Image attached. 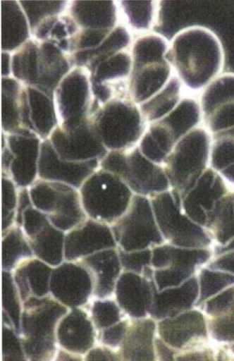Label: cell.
I'll return each instance as SVG.
<instances>
[{
    "label": "cell",
    "mask_w": 234,
    "mask_h": 361,
    "mask_svg": "<svg viewBox=\"0 0 234 361\" xmlns=\"http://www.w3.org/2000/svg\"><path fill=\"white\" fill-rule=\"evenodd\" d=\"M49 287L51 295L69 309L85 307L93 298L91 274L79 262L65 261L55 267Z\"/></svg>",
    "instance_id": "cell-16"
},
{
    "label": "cell",
    "mask_w": 234,
    "mask_h": 361,
    "mask_svg": "<svg viewBox=\"0 0 234 361\" xmlns=\"http://www.w3.org/2000/svg\"><path fill=\"white\" fill-rule=\"evenodd\" d=\"M58 348L85 356L98 343L97 331L89 313L82 307L72 308L56 328Z\"/></svg>",
    "instance_id": "cell-20"
},
{
    "label": "cell",
    "mask_w": 234,
    "mask_h": 361,
    "mask_svg": "<svg viewBox=\"0 0 234 361\" xmlns=\"http://www.w3.org/2000/svg\"><path fill=\"white\" fill-rule=\"evenodd\" d=\"M2 262L4 271L13 272L34 252L23 229L14 225L2 233Z\"/></svg>",
    "instance_id": "cell-35"
},
{
    "label": "cell",
    "mask_w": 234,
    "mask_h": 361,
    "mask_svg": "<svg viewBox=\"0 0 234 361\" xmlns=\"http://www.w3.org/2000/svg\"><path fill=\"white\" fill-rule=\"evenodd\" d=\"M66 233L49 221L45 226L28 240L35 257L53 268L65 262Z\"/></svg>",
    "instance_id": "cell-32"
},
{
    "label": "cell",
    "mask_w": 234,
    "mask_h": 361,
    "mask_svg": "<svg viewBox=\"0 0 234 361\" xmlns=\"http://www.w3.org/2000/svg\"><path fill=\"white\" fill-rule=\"evenodd\" d=\"M199 295L197 274L179 286L157 291L155 286L154 298L150 310V317L160 321L177 316L195 307Z\"/></svg>",
    "instance_id": "cell-23"
},
{
    "label": "cell",
    "mask_w": 234,
    "mask_h": 361,
    "mask_svg": "<svg viewBox=\"0 0 234 361\" xmlns=\"http://www.w3.org/2000/svg\"><path fill=\"white\" fill-rule=\"evenodd\" d=\"M87 218L111 226L127 212L135 193L113 173L99 169L79 189Z\"/></svg>",
    "instance_id": "cell-5"
},
{
    "label": "cell",
    "mask_w": 234,
    "mask_h": 361,
    "mask_svg": "<svg viewBox=\"0 0 234 361\" xmlns=\"http://www.w3.org/2000/svg\"><path fill=\"white\" fill-rule=\"evenodd\" d=\"M211 341L216 344L234 343V305L217 316L207 319Z\"/></svg>",
    "instance_id": "cell-44"
},
{
    "label": "cell",
    "mask_w": 234,
    "mask_h": 361,
    "mask_svg": "<svg viewBox=\"0 0 234 361\" xmlns=\"http://www.w3.org/2000/svg\"><path fill=\"white\" fill-rule=\"evenodd\" d=\"M24 85L11 77L2 78V129L6 134L16 133L22 127L20 98Z\"/></svg>",
    "instance_id": "cell-36"
},
{
    "label": "cell",
    "mask_w": 234,
    "mask_h": 361,
    "mask_svg": "<svg viewBox=\"0 0 234 361\" xmlns=\"http://www.w3.org/2000/svg\"><path fill=\"white\" fill-rule=\"evenodd\" d=\"M233 305L234 286H232L204 302L199 309L206 315L207 319H210L224 312Z\"/></svg>",
    "instance_id": "cell-47"
},
{
    "label": "cell",
    "mask_w": 234,
    "mask_h": 361,
    "mask_svg": "<svg viewBox=\"0 0 234 361\" xmlns=\"http://www.w3.org/2000/svg\"><path fill=\"white\" fill-rule=\"evenodd\" d=\"M124 151L125 163L118 176L135 195L151 198L171 190L164 166L146 158L138 145Z\"/></svg>",
    "instance_id": "cell-15"
},
{
    "label": "cell",
    "mask_w": 234,
    "mask_h": 361,
    "mask_svg": "<svg viewBox=\"0 0 234 361\" xmlns=\"http://www.w3.org/2000/svg\"><path fill=\"white\" fill-rule=\"evenodd\" d=\"M177 143L192 130L203 126L199 100L185 96L165 118L158 121Z\"/></svg>",
    "instance_id": "cell-30"
},
{
    "label": "cell",
    "mask_w": 234,
    "mask_h": 361,
    "mask_svg": "<svg viewBox=\"0 0 234 361\" xmlns=\"http://www.w3.org/2000/svg\"><path fill=\"white\" fill-rule=\"evenodd\" d=\"M117 248L126 252L152 249L165 242L149 197L135 195L128 210L111 226Z\"/></svg>",
    "instance_id": "cell-7"
},
{
    "label": "cell",
    "mask_w": 234,
    "mask_h": 361,
    "mask_svg": "<svg viewBox=\"0 0 234 361\" xmlns=\"http://www.w3.org/2000/svg\"><path fill=\"white\" fill-rule=\"evenodd\" d=\"M130 41V35L126 28L123 26H117L98 47L80 50L72 54L70 60L75 67L85 68L92 74L100 63L125 50Z\"/></svg>",
    "instance_id": "cell-29"
},
{
    "label": "cell",
    "mask_w": 234,
    "mask_h": 361,
    "mask_svg": "<svg viewBox=\"0 0 234 361\" xmlns=\"http://www.w3.org/2000/svg\"><path fill=\"white\" fill-rule=\"evenodd\" d=\"M233 248H234V240H233L232 243H230L228 245V247H225V248H223V249H221V250H218L215 251V252H214V255H215L216 254H217V252H218L219 251H222V250H229V249H233Z\"/></svg>",
    "instance_id": "cell-49"
},
{
    "label": "cell",
    "mask_w": 234,
    "mask_h": 361,
    "mask_svg": "<svg viewBox=\"0 0 234 361\" xmlns=\"http://www.w3.org/2000/svg\"><path fill=\"white\" fill-rule=\"evenodd\" d=\"M199 281V295L195 305L200 307L204 302L215 297L232 286H234L233 274L209 268L207 264L197 272Z\"/></svg>",
    "instance_id": "cell-42"
},
{
    "label": "cell",
    "mask_w": 234,
    "mask_h": 361,
    "mask_svg": "<svg viewBox=\"0 0 234 361\" xmlns=\"http://www.w3.org/2000/svg\"><path fill=\"white\" fill-rule=\"evenodd\" d=\"M154 291L153 279L135 272L123 271L116 281L114 298L130 319H144L150 317Z\"/></svg>",
    "instance_id": "cell-19"
},
{
    "label": "cell",
    "mask_w": 234,
    "mask_h": 361,
    "mask_svg": "<svg viewBox=\"0 0 234 361\" xmlns=\"http://www.w3.org/2000/svg\"><path fill=\"white\" fill-rule=\"evenodd\" d=\"M166 56L184 87L192 93L202 92L225 66L221 40L209 28L199 25L176 33Z\"/></svg>",
    "instance_id": "cell-1"
},
{
    "label": "cell",
    "mask_w": 234,
    "mask_h": 361,
    "mask_svg": "<svg viewBox=\"0 0 234 361\" xmlns=\"http://www.w3.org/2000/svg\"><path fill=\"white\" fill-rule=\"evenodd\" d=\"M130 26L137 32L154 31L159 25L162 1H137L123 0L119 2Z\"/></svg>",
    "instance_id": "cell-37"
},
{
    "label": "cell",
    "mask_w": 234,
    "mask_h": 361,
    "mask_svg": "<svg viewBox=\"0 0 234 361\" xmlns=\"http://www.w3.org/2000/svg\"><path fill=\"white\" fill-rule=\"evenodd\" d=\"M12 74V56L11 53L2 52V76L8 78Z\"/></svg>",
    "instance_id": "cell-48"
},
{
    "label": "cell",
    "mask_w": 234,
    "mask_h": 361,
    "mask_svg": "<svg viewBox=\"0 0 234 361\" xmlns=\"http://www.w3.org/2000/svg\"><path fill=\"white\" fill-rule=\"evenodd\" d=\"M49 140L65 161L101 162L109 153L90 118L75 127L57 126Z\"/></svg>",
    "instance_id": "cell-10"
},
{
    "label": "cell",
    "mask_w": 234,
    "mask_h": 361,
    "mask_svg": "<svg viewBox=\"0 0 234 361\" xmlns=\"http://www.w3.org/2000/svg\"><path fill=\"white\" fill-rule=\"evenodd\" d=\"M231 190L216 171L209 168L191 189L181 196L178 195L181 210L190 219L208 230L219 202Z\"/></svg>",
    "instance_id": "cell-11"
},
{
    "label": "cell",
    "mask_w": 234,
    "mask_h": 361,
    "mask_svg": "<svg viewBox=\"0 0 234 361\" xmlns=\"http://www.w3.org/2000/svg\"><path fill=\"white\" fill-rule=\"evenodd\" d=\"M185 87L176 75L166 87L146 102L138 105L148 124L163 119L185 96Z\"/></svg>",
    "instance_id": "cell-33"
},
{
    "label": "cell",
    "mask_w": 234,
    "mask_h": 361,
    "mask_svg": "<svg viewBox=\"0 0 234 361\" xmlns=\"http://www.w3.org/2000/svg\"><path fill=\"white\" fill-rule=\"evenodd\" d=\"M149 199L160 233L166 243L183 248L214 249V241L209 231L182 212L177 192L171 190Z\"/></svg>",
    "instance_id": "cell-6"
},
{
    "label": "cell",
    "mask_w": 234,
    "mask_h": 361,
    "mask_svg": "<svg viewBox=\"0 0 234 361\" xmlns=\"http://www.w3.org/2000/svg\"><path fill=\"white\" fill-rule=\"evenodd\" d=\"M70 2L63 0H20L22 9H23L30 25L31 33L34 32L43 20L49 18L61 16L67 9Z\"/></svg>",
    "instance_id": "cell-43"
},
{
    "label": "cell",
    "mask_w": 234,
    "mask_h": 361,
    "mask_svg": "<svg viewBox=\"0 0 234 361\" xmlns=\"http://www.w3.org/2000/svg\"><path fill=\"white\" fill-rule=\"evenodd\" d=\"M26 90L33 132L42 140H48L58 126L54 98L30 86H26Z\"/></svg>",
    "instance_id": "cell-31"
},
{
    "label": "cell",
    "mask_w": 234,
    "mask_h": 361,
    "mask_svg": "<svg viewBox=\"0 0 234 361\" xmlns=\"http://www.w3.org/2000/svg\"><path fill=\"white\" fill-rule=\"evenodd\" d=\"M69 308L49 294L23 302L19 331L27 360H54L58 348L56 328Z\"/></svg>",
    "instance_id": "cell-2"
},
{
    "label": "cell",
    "mask_w": 234,
    "mask_h": 361,
    "mask_svg": "<svg viewBox=\"0 0 234 361\" xmlns=\"http://www.w3.org/2000/svg\"><path fill=\"white\" fill-rule=\"evenodd\" d=\"M214 256V248H183L164 243L152 249L151 264L160 290L179 286Z\"/></svg>",
    "instance_id": "cell-8"
},
{
    "label": "cell",
    "mask_w": 234,
    "mask_h": 361,
    "mask_svg": "<svg viewBox=\"0 0 234 361\" xmlns=\"http://www.w3.org/2000/svg\"><path fill=\"white\" fill-rule=\"evenodd\" d=\"M228 352L230 353V355L234 357V343L228 345Z\"/></svg>",
    "instance_id": "cell-50"
},
{
    "label": "cell",
    "mask_w": 234,
    "mask_h": 361,
    "mask_svg": "<svg viewBox=\"0 0 234 361\" xmlns=\"http://www.w3.org/2000/svg\"><path fill=\"white\" fill-rule=\"evenodd\" d=\"M133 56L123 50L100 63L91 74L92 83H111L130 77L133 73Z\"/></svg>",
    "instance_id": "cell-41"
},
{
    "label": "cell",
    "mask_w": 234,
    "mask_h": 361,
    "mask_svg": "<svg viewBox=\"0 0 234 361\" xmlns=\"http://www.w3.org/2000/svg\"><path fill=\"white\" fill-rule=\"evenodd\" d=\"M70 16L80 30L112 31L116 27L117 8L114 1L70 2Z\"/></svg>",
    "instance_id": "cell-27"
},
{
    "label": "cell",
    "mask_w": 234,
    "mask_h": 361,
    "mask_svg": "<svg viewBox=\"0 0 234 361\" xmlns=\"http://www.w3.org/2000/svg\"><path fill=\"white\" fill-rule=\"evenodd\" d=\"M2 148L12 154V161L5 176L19 188H28L39 178V160L42 140L31 130L21 128L16 133H2Z\"/></svg>",
    "instance_id": "cell-14"
},
{
    "label": "cell",
    "mask_w": 234,
    "mask_h": 361,
    "mask_svg": "<svg viewBox=\"0 0 234 361\" xmlns=\"http://www.w3.org/2000/svg\"><path fill=\"white\" fill-rule=\"evenodd\" d=\"M211 137L209 168L234 189V137L226 133Z\"/></svg>",
    "instance_id": "cell-39"
},
{
    "label": "cell",
    "mask_w": 234,
    "mask_h": 361,
    "mask_svg": "<svg viewBox=\"0 0 234 361\" xmlns=\"http://www.w3.org/2000/svg\"><path fill=\"white\" fill-rule=\"evenodd\" d=\"M39 42L30 39L12 56V75L25 86L35 87L38 79Z\"/></svg>",
    "instance_id": "cell-38"
},
{
    "label": "cell",
    "mask_w": 234,
    "mask_h": 361,
    "mask_svg": "<svg viewBox=\"0 0 234 361\" xmlns=\"http://www.w3.org/2000/svg\"><path fill=\"white\" fill-rule=\"evenodd\" d=\"M171 47V42L164 35L149 33L140 36L134 43L133 52V71L143 65L166 57Z\"/></svg>",
    "instance_id": "cell-40"
},
{
    "label": "cell",
    "mask_w": 234,
    "mask_h": 361,
    "mask_svg": "<svg viewBox=\"0 0 234 361\" xmlns=\"http://www.w3.org/2000/svg\"><path fill=\"white\" fill-rule=\"evenodd\" d=\"M90 271L93 281V298H114L117 280L123 272L117 248L106 249L80 261Z\"/></svg>",
    "instance_id": "cell-21"
},
{
    "label": "cell",
    "mask_w": 234,
    "mask_h": 361,
    "mask_svg": "<svg viewBox=\"0 0 234 361\" xmlns=\"http://www.w3.org/2000/svg\"><path fill=\"white\" fill-rule=\"evenodd\" d=\"M53 270V267L34 257L12 272L22 302L31 298H42L51 294L49 283Z\"/></svg>",
    "instance_id": "cell-26"
},
{
    "label": "cell",
    "mask_w": 234,
    "mask_h": 361,
    "mask_svg": "<svg viewBox=\"0 0 234 361\" xmlns=\"http://www.w3.org/2000/svg\"><path fill=\"white\" fill-rule=\"evenodd\" d=\"M100 168L97 161L75 162L63 160L50 140H42L39 160V178L69 185L79 190Z\"/></svg>",
    "instance_id": "cell-18"
},
{
    "label": "cell",
    "mask_w": 234,
    "mask_h": 361,
    "mask_svg": "<svg viewBox=\"0 0 234 361\" xmlns=\"http://www.w3.org/2000/svg\"><path fill=\"white\" fill-rule=\"evenodd\" d=\"M118 250L123 271H133L142 274L152 267V249L133 252Z\"/></svg>",
    "instance_id": "cell-46"
},
{
    "label": "cell",
    "mask_w": 234,
    "mask_h": 361,
    "mask_svg": "<svg viewBox=\"0 0 234 361\" xmlns=\"http://www.w3.org/2000/svg\"><path fill=\"white\" fill-rule=\"evenodd\" d=\"M208 231L214 241V252L228 247L234 240V189L219 202Z\"/></svg>",
    "instance_id": "cell-34"
},
{
    "label": "cell",
    "mask_w": 234,
    "mask_h": 361,
    "mask_svg": "<svg viewBox=\"0 0 234 361\" xmlns=\"http://www.w3.org/2000/svg\"><path fill=\"white\" fill-rule=\"evenodd\" d=\"M1 49L3 52H16L30 40L31 30L19 1H1Z\"/></svg>",
    "instance_id": "cell-28"
},
{
    "label": "cell",
    "mask_w": 234,
    "mask_h": 361,
    "mask_svg": "<svg viewBox=\"0 0 234 361\" xmlns=\"http://www.w3.org/2000/svg\"><path fill=\"white\" fill-rule=\"evenodd\" d=\"M213 137L204 126L197 127L175 144L166 158L164 169L171 190L179 196L195 184L209 168Z\"/></svg>",
    "instance_id": "cell-4"
},
{
    "label": "cell",
    "mask_w": 234,
    "mask_h": 361,
    "mask_svg": "<svg viewBox=\"0 0 234 361\" xmlns=\"http://www.w3.org/2000/svg\"><path fill=\"white\" fill-rule=\"evenodd\" d=\"M111 248H117V244L111 226L87 219L66 233L65 261L78 262L99 251Z\"/></svg>",
    "instance_id": "cell-17"
},
{
    "label": "cell",
    "mask_w": 234,
    "mask_h": 361,
    "mask_svg": "<svg viewBox=\"0 0 234 361\" xmlns=\"http://www.w3.org/2000/svg\"><path fill=\"white\" fill-rule=\"evenodd\" d=\"M70 57L49 42H39L38 79L34 88L54 98L62 79L74 68Z\"/></svg>",
    "instance_id": "cell-24"
},
{
    "label": "cell",
    "mask_w": 234,
    "mask_h": 361,
    "mask_svg": "<svg viewBox=\"0 0 234 361\" xmlns=\"http://www.w3.org/2000/svg\"><path fill=\"white\" fill-rule=\"evenodd\" d=\"M175 75L167 56L143 65L130 77V99L137 105L146 102L162 91Z\"/></svg>",
    "instance_id": "cell-22"
},
{
    "label": "cell",
    "mask_w": 234,
    "mask_h": 361,
    "mask_svg": "<svg viewBox=\"0 0 234 361\" xmlns=\"http://www.w3.org/2000/svg\"><path fill=\"white\" fill-rule=\"evenodd\" d=\"M156 335L178 353L211 343L207 317L196 307L158 321Z\"/></svg>",
    "instance_id": "cell-12"
},
{
    "label": "cell",
    "mask_w": 234,
    "mask_h": 361,
    "mask_svg": "<svg viewBox=\"0 0 234 361\" xmlns=\"http://www.w3.org/2000/svg\"><path fill=\"white\" fill-rule=\"evenodd\" d=\"M203 126L211 136L234 126V73L218 76L202 93Z\"/></svg>",
    "instance_id": "cell-13"
},
{
    "label": "cell",
    "mask_w": 234,
    "mask_h": 361,
    "mask_svg": "<svg viewBox=\"0 0 234 361\" xmlns=\"http://www.w3.org/2000/svg\"><path fill=\"white\" fill-rule=\"evenodd\" d=\"M3 227L4 232L16 225L19 187L10 178L2 176Z\"/></svg>",
    "instance_id": "cell-45"
},
{
    "label": "cell",
    "mask_w": 234,
    "mask_h": 361,
    "mask_svg": "<svg viewBox=\"0 0 234 361\" xmlns=\"http://www.w3.org/2000/svg\"><path fill=\"white\" fill-rule=\"evenodd\" d=\"M156 322L150 317L130 319L127 334L120 348L122 360H156Z\"/></svg>",
    "instance_id": "cell-25"
},
{
    "label": "cell",
    "mask_w": 234,
    "mask_h": 361,
    "mask_svg": "<svg viewBox=\"0 0 234 361\" xmlns=\"http://www.w3.org/2000/svg\"><path fill=\"white\" fill-rule=\"evenodd\" d=\"M108 151H123L138 145L148 122L130 98H117L102 105L90 118Z\"/></svg>",
    "instance_id": "cell-3"
},
{
    "label": "cell",
    "mask_w": 234,
    "mask_h": 361,
    "mask_svg": "<svg viewBox=\"0 0 234 361\" xmlns=\"http://www.w3.org/2000/svg\"><path fill=\"white\" fill-rule=\"evenodd\" d=\"M94 101L90 71L75 67L62 79L54 94L58 126L75 127L89 119Z\"/></svg>",
    "instance_id": "cell-9"
}]
</instances>
